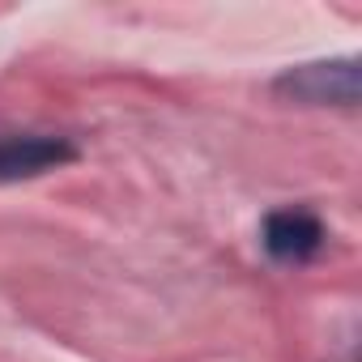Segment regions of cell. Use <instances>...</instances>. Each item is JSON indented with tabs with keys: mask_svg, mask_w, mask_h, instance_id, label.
Masks as SVG:
<instances>
[{
	"mask_svg": "<svg viewBox=\"0 0 362 362\" xmlns=\"http://www.w3.org/2000/svg\"><path fill=\"white\" fill-rule=\"evenodd\" d=\"M277 94L294 98V103H307V107H354L358 94H362V73H358V60L354 56H341V60H315V64H298V69H286L273 86Z\"/></svg>",
	"mask_w": 362,
	"mask_h": 362,
	"instance_id": "obj_1",
	"label": "cell"
},
{
	"mask_svg": "<svg viewBox=\"0 0 362 362\" xmlns=\"http://www.w3.org/2000/svg\"><path fill=\"white\" fill-rule=\"evenodd\" d=\"M73 158H77V149L64 136H5L0 141V184L47 175Z\"/></svg>",
	"mask_w": 362,
	"mask_h": 362,
	"instance_id": "obj_2",
	"label": "cell"
},
{
	"mask_svg": "<svg viewBox=\"0 0 362 362\" xmlns=\"http://www.w3.org/2000/svg\"><path fill=\"white\" fill-rule=\"evenodd\" d=\"M264 247L273 260H311L324 247V226L307 209H277L264 218Z\"/></svg>",
	"mask_w": 362,
	"mask_h": 362,
	"instance_id": "obj_3",
	"label": "cell"
}]
</instances>
